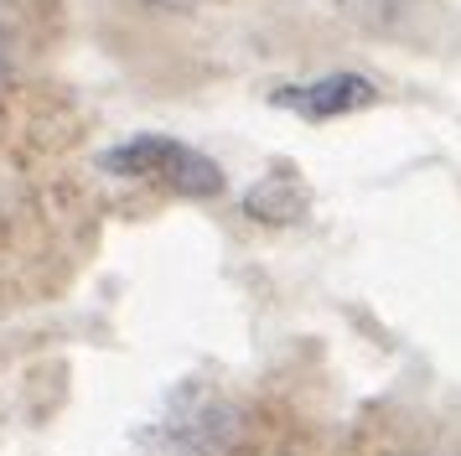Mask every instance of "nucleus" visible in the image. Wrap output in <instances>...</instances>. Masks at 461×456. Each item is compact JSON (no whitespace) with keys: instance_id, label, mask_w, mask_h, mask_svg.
I'll use <instances>...</instances> for the list:
<instances>
[{"instance_id":"obj_6","label":"nucleus","mask_w":461,"mask_h":456,"mask_svg":"<svg viewBox=\"0 0 461 456\" xmlns=\"http://www.w3.org/2000/svg\"><path fill=\"white\" fill-rule=\"evenodd\" d=\"M5 68H11V62H5V37H0V83H5Z\"/></svg>"},{"instance_id":"obj_3","label":"nucleus","mask_w":461,"mask_h":456,"mask_svg":"<svg viewBox=\"0 0 461 456\" xmlns=\"http://www.w3.org/2000/svg\"><path fill=\"white\" fill-rule=\"evenodd\" d=\"M337 16L353 21L357 32H374V37H404L415 32L420 21L436 11L440 0H332Z\"/></svg>"},{"instance_id":"obj_2","label":"nucleus","mask_w":461,"mask_h":456,"mask_svg":"<svg viewBox=\"0 0 461 456\" xmlns=\"http://www.w3.org/2000/svg\"><path fill=\"white\" fill-rule=\"evenodd\" d=\"M378 99V88L363 73H327L316 83H295V88H275L280 109H295L301 120H337V114H353L368 109Z\"/></svg>"},{"instance_id":"obj_1","label":"nucleus","mask_w":461,"mask_h":456,"mask_svg":"<svg viewBox=\"0 0 461 456\" xmlns=\"http://www.w3.org/2000/svg\"><path fill=\"white\" fill-rule=\"evenodd\" d=\"M104 171L114 177H135V182L167 187L176 197H218L223 192V171L208 161L203 150H192L167 135H135V141L104 150Z\"/></svg>"},{"instance_id":"obj_5","label":"nucleus","mask_w":461,"mask_h":456,"mask_svg":"<svg viewBox=\"0 0 461 456\" xmlns=\"http://www.w3.org/2000/svg\"><path fill=\"white\" fill-rule=\"evenodd\" d=\"M156 11H192V5H203V0H146Z\"/></svg>"},{"instance_id":"obj_4","label":"nucleus","mask_w":461,"mask_h":456,"mask_svg":"<svg viewBox=\"0 0 461 456\" xmlns=\"http://www.w3.org/2000/svg\"><path fill=\"white\" fill-rule=\"evenodd\" d=\"M244 207H249V218H259V223H295L306 213V187L295 182V177H285V171H275L259 187H249Z\"/></svg>"}]
</instances>
